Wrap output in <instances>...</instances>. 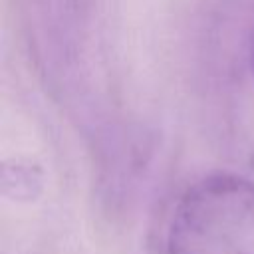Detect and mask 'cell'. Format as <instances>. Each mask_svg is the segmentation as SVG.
Instances as JSON below:
<instances>
[{"label": "cell", "mask_w": 254, "mask_h": 254, "mask_svg": "<svg viewBox=\"0 0 254 254\" xmlns=\"http://www.w3.org/2000/svg\"><path fill=\"white\" fill-rule=\"evenodd\" d=\"M167 254H254V183L212 173L192 183L173 206Z\"/></svg>", "instance_id": "cell-1"}, {"label": "cell", "mask_w": 254, "mask_h": 254, "mask_svg": "<svg viewBox=\"0 0 254 254\" xmlns=\"http://www.w3.org/2000/svg\"><path fill=\"white\" fill-rule=\"evenodd\" d=\"M252 69H254V48H252Z\"/></svg>", "instance_id": "cell-2"}]
</instances>
